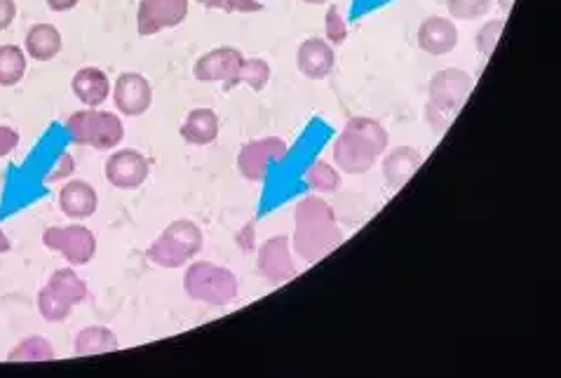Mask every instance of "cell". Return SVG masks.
I'll return each instance as SVG.
<instances>
[{"label":"cell","instance_id":"6da1fadb","mask_svg":"<svg viewBox=\"0 0 561 378\" xmlns=\"http://www.w3.org/2000/svg\"><path fill=\"white\" fill-rule=\"evenodd\" d=\"M343 242L334 207L317 195L303 198L294 209L292 249L306 263H317Z\"/></svg>","mask_w":561,"mask_h":378},{"label":"cell","instance_id":"7a4b0ae2","mask_svg":"<svg viewBox=\"0 0 561 378\" xmlns=\"http://www.w3.org/2000/svg\"><path fill=\"white\" fill-rule=\"evenodd\" d=\"M388 141V130L378 120L350 118L346 123V130L334 141L331 155H334L336 167L341 172L360 177V174L374 170L378 155L388 151Z\"/></svg>","mask_w":561,"mask_h":378},{"label":"cell","instance_id":"3957f363","mask_svg":"<svg viewBox=\"0 0 561 378\" xmlns=\"http://www.w3.org/2000/svg\"><path fill=\"white\" fill-rule=\"evenodd\" d=\"M472 90V78L463 69H442L430 80L428 104H425V120L435 132H444L454 123L465 99Z\"/></svg>","mask_w":561,"mask_h":378},{"label":"cell","instance_id":"277c9868","mask_svg":"<svg viewBox=\"0 0 561 378\" xmlns=\"http://www.w3.org/2000/svg\"><path fill=\"white\" fill-rule=\"evenodd\" d=\"M184 292L191 301L223 308L238 299L240 282L233 270L209 261H195L188 263L184 273Z\"/></svg>","mask_w":561,"mask_h":378},{"label":"cell","instance_id":"5b68a950","mask_svg":"<svg viewBox=\"0 0 561 378\" xmlns=\"http://www.w3.org/2000/svg\"><path fill=\"white\" fill-rule=\"evenodd\" d=\"M205 245V235L191 219H177L146 249V259L158 268H184Z\"/></svg>","mask_w":561,"mask_h":378},{"label":"cell","instance_id":"8992f818","mask_svg":"<svg viewBox=\"0 0 561 378\" xmlns=\"http://www.w3.org/2000/svg\"><path fill=\"white\" fill-rule=\"evenodd\" d=\"M66 132L73 144L97 148V151H113L125 139V125L120 116L111 111H97V108L73 113L66 120Z\"/></svg>","mask_w":561,"mask_h":378},{"label":"cell","instance_id":"52a82bcc","mask_svg":"<svg viewBox=\"0 0 561 378\" xmlns=\"http://www.w3.org/2000/svg\"><path fill=\"white\" fill-rule=\"evenodd\" d=\"M43 245L62 254L71 266H87L97 254V238L87 226H50L43 233Z\"/></svg>","mask_w":561,"mask_h":378},{"label":"cell","instance_id":"ba28073f","mask_svg":"<svg viewBox=\"0 0 561 378\" xmlns=\"http://www.w3.org/2000/svg\"><path fill=\"white\" fill-rule=\"evenodd\" d=\"M245 64V54L238 47L221 45L202 54L193 66V76L200 83H223L226 90L240 85V69Z\"/></svg>","mask_w":561,"mask_h":378},{"label":"cell","instance_id":"9c48e42d","mask_svg":"<svg viewBox=\"0 0 561 378\" xmlns=\"http://www.w3.org/2000/svg\"><path fill=\"white\" fill-rule=\"evenodd\" d=\"M289 155V146L285 139L280 137H266V139H254L247 141L240 148L238 155V170L240 177L252 181V184H261L268 177V167L273 162L285 160Z\"/></svg>","mask_w":561,"mask_h":378},{"label":"cell","instance_id":"30bf717a","mask_svg":"<svg viewBox=\"0 0 561 378\" xmlns=\"http://www.w3.org/2000/svg\"><path fill=\"white\" fill-rule=\"evenodd\" d=\"M191 0H139L137 31L141 38L177 29L186 22Z\"/></svg>","mask_w":561,"mask_h":378},{"label":"cell","instance_id":"8fae6325","mask_svg":"<svg viewBox=\"0 0 561 378\" xmlns=\"http://www.w3.org/2000/svg\"><path fill=\"white\" fill-rule=\"evenodd\" d=\"M256 270L263 280L273 282V285H282L299 275L292 256V242L287 235H273L263 242L259 256H256Z\"/></svg>","mask_w":561,"mask_h":378},{"label":"cell","instance_id":"7c38bea8","mask_svg":"<svg viewBox=\"0 0 561 378\" xmlns=\"http://www.w3.org/2000/svg\"><path fill=\"white\" fill-rule=\"evenodd\" d=\"M104 174L113 188L134 191V188H141L146 184L148 174H151V165H148V160L139 151L123 148V151L108 155Z\"/></svg>","mask_w":561,"mask_h":378},{"label":"cell","instance_id":"4fadbf2b","mask_svg":"<svg viewBox=\"0 0 561 378\" xmlns=\"http://www.w3.org/2000/svg\"><path fill=\"white\" fill-rule=\"evenodd\" d=\"M113 101H116L118 113L130 118H139L153 106V87L141 73L125 71L120 73L116 80Z\"/></svg>","mask_w":561,"mask_h":378},{"label":"cell","instance_id":"5bb4252c","mask_svg":"<svg viewBox=\"0 0 561 378\" xmlns=\"http://www.w3.org/2000/svg\"><path fill=\"white\" fill-rule=\"evenodd\" d=\"M458 26L449 17H428L418 26V47L432 57H444L458 47Z\"/></svg>","mask_w":561,"mask_h":378},{"label":"cell","instance_id":"9a60e30c","mask_svg":"<svg viewBox=\"0 0 561 378\" xmlns=\"http://www.w3.org/2000/svg\"><path fill=\"white\" fill-rule=\"evenodd\" d=\"M336 54L334 45H329L322 38H308L303 40L296 50V66L308 80H324L334 71Z\"/></svg>","mask_w":561,"mask_h":378},{"label":"cell","instance_id":"2e32d148","mask_svg":"<svg viewBox=\"0 0 561 378\" xmlns=\"http://www.w3.org/2000/svg\"><path fill=\"white\" fill-rule=\"evenodd\" d=\"M423 155L414 146H397L383 158V179L385 184L400 191L411 181V177L421 170Z\"/></svg>","mask_w":561,"mask_h":378},{"label":"cell","instance_id":"e0dca14e","mask_svg":"<svg viewBox=\"0 0 561 378\" xmlns=\"http://www.w3.org/2000/svg\"><path fill=\"white\" fill-rule=\"evenodd\" d=\"M59 207H62L64 216H69V219L85 221L97 214L99 195L92 184H87L83 179H73L59 191Z\"/></svg>","mask_w":561,"mask_h":378},{"label":"cell","instance_id":"ac0fdd59","mask_svg":"<svg viewBox=\"0 0 561 378\" xmlns=\"http://www.w3.org/2000/svg\"><path fill=\"white\" fill-rule=\"evenodd\" d=\"M71 90L87 108H97L111 97L113 87L106 71L97 69V66H85V69H78L76 76L71 78Z\"/></svg>","mask_w":561,"mask_h":378},{"label":"cell","instance_id":"d6986e66","mask_svg":"<svg viewBox=\"0 0 561 378\" xmlns=\"http://www.w3.org/2000/svg\"><path fill=\"white\" fill-rule=\"evenodd\" d=\"M62 47V31L54 24H33L31 29L26 31L24 52L29 59H36V62H52L54 57H59Z\"/></svg>","mask_w":561,"mask_h":378},{"label":"cell","instance_id":"ffe728a7","mask_svg":"<svg viewBox=\"0 0 561 378\" xmlns=\"http://www.w3.org/2000/svg\"><path fill=\"white\" fill-rule=\"evenodd\" d=\"M179 132L186 144L209 146L219 139V116H216L212 108H193Z\"/></svg>","mask_w":561,"mask_h":378},{"label":"cell","instance_id":"44dd1931","mask_svg":"<svg viewBox=\"0 0 561 378\" xmlns=\"http://www.w3.org/2000/svg\"><path fill=\"white\" fill-rule=\"evenodd\" d=\"M118 348H120V341L116 332H111L108 327H101V324H92V327L80 329L76 339H73V355L76 357L116 353Z\"/></svg>","mask_w":561,"mask_h":378},{"label":"cell","instance_id":"7402d4cb","mask_svg":"<svg viewBox=\"0 0 561 378\" xmlns=\"http://www.w3.org/2000/svg\"><path fill=\"white\" fill-rule=\"evenodd\" d=\"M45 287L50 289V292L57 294L59 299L71 303L73 308L80 306V303L87 299V282L80 278V275L73 268L54 270Z\"/></svg>","mask_w":561,"mask_h":378},{"label":"cell","instance_id":"603a6c76","mask_svg":"<svg viewBox=\"0 0 561 378\" xmlns=\"http://www.w3.org/2000/svg\"><path fill=\"white\" fill-rule=\"evenodd\" d=\"M29 57L19 45H0V87H15L26 76Z\"/></svg>","mask_w":561,"mask_h":378},{"label":"cell","instance_id":"cb8c5ba5","mask_svg":"<svg viewBox=\"0 0 561 378\" xmlns=\"http://www.w3.org/2000/svg\"><path fill=\"white\" fill-rule=\"evenodd\" d=\"M54 360V348L43 336H26L8 353V362H50Z\"/></svg>","mask_w":561,"mask_h":378},{"label":"cell","instance_id":"d4e9b609","mask_svg":"<svg viewBox=\"0 0 561 378\" xmlns=\"http://www.w3.org/2000/svg\"><path fill=\"white\" fill-rule=\"evenodd\" d=\"M303 181H306L308 188H313L317 193H336L341 188V174L339 170L329 165L324 160H315L313 165L308 167L306 174H303Z\"/></svg>","mask_w":561,"mask_h":378},{"label":"cell","instance_id":"484cf974","mask_svg":"<svg viewBox=\"0 0 561 378\" xmlns=\"http://www.w3.org/2000/svg\"><path fill=\"white\" fill-rule=\"evenodd\" d=\"M36 306H38L40 317H43L45 322H64V320H69V315L73 313L71 303H66L64 299H59V296L54 294V292H50V289H47V287H43L38 292Z\"/></svg>","mask_w":561,"mask_h":378},{"label":"cell","instance_id":"4316f807","mask_svg":"<svg viewBox=\"0 0 561 378\" xmlns=\"http://www.w3.org/2000/svg\"><path fill=\"white\" fill-rule=\"evenodd\" d=\"M496 3L498 0H449L446 8H449L451 19L472 22V19L489 15V12L496 8Z\"/></svg>","mask_w":561,"mask_h":378},{"label":"cell","instance_id":"83f0119b","mask_svg":"<svg viewBox=\"0 0 561 378\" xmlns=\"http://www.w3.org/2000/svg\"><path fill=\"white\" fill-rule=\"evenodd\" d=\"M270 76H273V71H270V64L266 59L245 57V64L240 69V83H247L254 92H261L270 83Z\"/></svg>","mask_w":561,"mask_h":378},{"label":"cell","instance_id":"f1b7e54d","mask_svg":"<svg viewBox=\"0 0 561 378\" xmlns=\"http://www.w3.org/2000/svg\"><path fill=\"white\" fill-rule=\"evenodd\" d=\"M324 36H327L329 45H343L348 40V26L339 5H329L327 8V17H324Z\"/></svg>","mask_w":561,"mask_h":378},{"label":"cell","instance_id":"f546056e","mask_svg":"<svg viewBox=\"0 0 561 378\" xmlns=\"http://www.w3.org/2000/svg\"><path fill=\"white\" fill-rule=\"evenodd\" d=\"M505 29V22L503 19H491V22H486L482 29L477 31V38H475V45L482 57H491L493 52H496V45L500 40V33Z\"/></svg>","mask_w":561,"mask_h":378},{"label":"cell","instance_id":"4dcf8cb0","mask_svg":"<svg viewBox=\"0 0 561 378\" xmlns=\"http://www.w3.org/2000/svg\"><path fill=\"white\" fill-rule=\"evenodd\" d=\"M202 8L207 10H221L233 15V12H240V15H254V12L263 10L261 0H198Z\"/></svg>","mask_w":561,"mask_h":378},{"label":"cell","instance_id":"1f68e13d","mask_svg":"<svg viewBox=\"0 0 561 378\" xmlns=\"http://www.w3.org/2000/svg\"><path fill=\"white\" fill-rule=\"evenodd\" d=\"M73 172H76V160H73V155H71V153H62V155H59L57 165L52 167V172L47 174L45 179L50 181V184H54V181L69 179Z\"/></svg>","mask_w":561,"mask_h":378},{"label":"cell","instance_id":"d6a6232c","mask_svg":"<svg viewBox=\"0 0 561 378\" xmlns=\"http://www.w3.org/2000/svg\"><path fill=\"white\" fill-rule=\"evenodd\" d=\"M17 144H19V132L15 127L0 125V158H5V155L15 151Z\"/></svg>","mask_w":561,"mask_h":378},{"label":"cell","instance_id":"836d02e7","mask_svg":"<svg viewBox=\"0 0 561 378\" xmlns=\"http://www.w3.org/2000/svg\"><path fill=\"white\" fill-rule=\"evenodd\" d=\"M17 19V3L15 0H0V33L8 31Z\"/></svg>","mask_w":561,"mask_h":378},{"label":"cell","instance_id":"e575fe53","mask_svg":"<svg viewBox=\"0 0 561 378\" xmlns=\"http://www.w3.org/2000/svg\"><path fill=\"white\" fill-rule=\"evenodd\" d=\"M254 233H256L254 221H249V224L242 228L240 235H238V245H240L242 252H252V249H254Z\"/></svg>","mask_w":561,"mask_h":378},{"label":"cell","instance_id":"d590c367","mask_svg":"<svg viewBox=\"0 0 561 378\" xmlns=\"http://www.w3.org/2000/svg\"><path fill=\"white\" fill-rule=\"evenodd\" d=\"M45 3L52 12H71L73 8H78L80 0H45Z\"/></svg>","mask_w":561,"mask_h":378},{"label":"cell","instance_id":"8d00e7d4","mask_svg":"<svg viewBox=\"0 0 561 378\" xmlns=\"http://www.w3.org/2000/svg\"><path fill=\"white\" fill-rule=\"evenodd\" d=\"M10 249H12L10 238H8V235H5L3 231H0V254H8Z\"/></svg>","mask_w":561,"mask_h":378},{"label":"cell","instance_id":"74e56055","mask_svg":"<svg viewBox=\"0 0 561 378\" xmlns=\"http://www.w3.org/2000/svg\"><path fill=\"white\" fill-rule=\"evenodd\" d=\"M301 3H308V5H322V3H329V0H301Z\"/></svg>","mask_w":561,"mask_h":378}]
</instances>
